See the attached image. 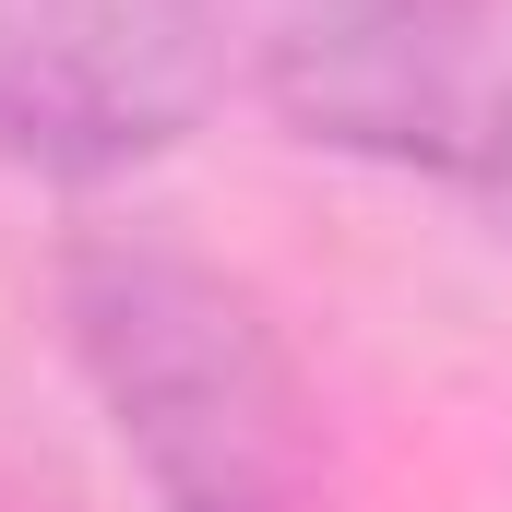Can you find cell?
<instances>
[{
  "label": "cell",
  "mask_w": 512,
  "mask_h": 512,
  "mask_svg": "<svg viewBox=\"0 0 512 512\" xmlns=\"http://www.w3.org/2000/svg\"><path fill=\"white\" fill-rule=\"evenodd\" d=\"M215 0H0V155L108 179L215 108Z\"/></svg>",
  "instance_id": "cell-2"
},
{
  "label": "cell",
  "mask_w": 512,
  "mask_h": 512,
  "mask_svg": "<svg viewBox=\"0 0 512 512\" xmlns=\"http://www.w3.org/2000/svg\"><path fill=\"white\" fill-rule=\"evenodd\" d=\"M477 179H489V203H501V227H512V84L489 96V120H477Z\"/></svg>",
  "instance_id": "cell-4"
},
{
  "label": "cell",
  "mask_w": 512,
  "mask_h": 512,
  "mask_svg": "<svg viewBox=\"0 0 512 512\" xmlns=\"http://www.w3.org/2000/svg\"><path fill=\"white\" fill-rule=\"evenodd\" d=\"M72 346L155 512H334L310 382L215 262L167 239H96L72 262Z\"/></svg>",
  "instance_id": "cell-1"
},
{
  "label": "cell",
  "mask_w": 512,
  "mask_h": 512,
  "mask_svg": "<svg viewBox=\"0 0 512 512\" xmlns=\"http://www.w3.org/2000/svg\"><path fill=\"white\" fill-rule=\"evenodd\" d=\"M501 0H251L262 96L346 155H477V36Z\"/></svg>",
  "instance_id": "cell-3"
}]
</instances>
